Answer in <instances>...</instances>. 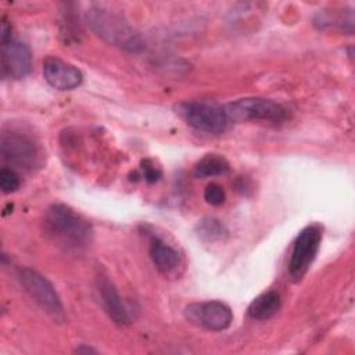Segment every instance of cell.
Returning <instances> with one entry per match:
<instances>
[{
	"instance_id": "ba28073f",
	"label": "cell",
	"mask_w": 355,
	"mask_h": 355,
	"mask_svg": "<svg viewBox=\"0 0 355 355\" xmlns=\"http://www.w3.org/2000/svg\"><path fill=\"white\" fill-rule=\"evenodd\" d=\"M186 319L202 329L212 331L226 330L233 322V312L222 301L193 302L184 308Z\"/></svg>"
},
{
	"instance_id": "6da1fadb",
	"label": "cell",
	"mask_w": 355,
	"mask_h": 355,
	"mask_svg": "<svg viewBox=\"0 0 355 355\" xmlns=\"http://www.w3.org/2000/svg\"><path fill=\"white\" fill-rule=\"evenodd\" d=\"M43 229L46 236L67 252H82L93 240L89 220L65 204H53L46 209Z\"/></svg>"
},
{
	"instance_id": "7c38bea8",
	"label": "cell",
	"mask_w": 355,
	"mask_h": 355,
	"mask_svg": "<svg viewBox=\"0 0 355 355\" xmlns=\"http://www.w3.org/2000/svg\"><path fill=\"white\" fill-rule=\"evenodd\" d=\"M97 290L100 294L101 305L110 319L118 326L130 324V315L114 284L108 279L100 277L97 283Z\"/></svg>"
},
{
	"instance_id": "277c9868",
	"label": "cell",
	"mask_w": 355,
	"mask_h": 355,
	"mask_svg": "<svg viewBox=\"0 0 355 355\" xmlns=\"http://www.w3.org/2000/svg\"><path fill=\"white\" fill-rule=\"evenodd\" d=\"M17 277L29 294V297L57 323L65 320V312L60 295L57 294L54 286L37 270L22 266L17 270Z\"/></svg>"
},
{
	"instance_id": "4fadbf2b",
	"label": "cell",
	"mask_w": 355,
	"mask_h": 355,
	"mask_svg": "<svg viewBox=\"0 0 355 355\" xmlns=\"http://www.w3.org/2000/svg\"><path fill=\"white\" fill-rule=\"evenodd\" d=\"M280 295L270 290L255 297L248 305L247 313L254 320H268L273 318L280 309Z\"/></svg>"
},
{
	"instance_id": "8992f818",
	"label": "cell",
	"mask_w": 355,
	"mask_h": 355,
	"mask_svg": "<svg viewBox=\"0 0 355 355\" xmlns=\"http://www.w3.org/2000/svg\"><path fill=\"white\" fill-rule=\"evenodd\" d=\"M322 241V229L319 225L304 227L294 240L290 261L288 275L293 282H300L311 268Z\"/></svg>"
},
{
	"instance_id": "2e32d148",
	"label": "cell",
	"mask_w": 355,
	"mask_h": 355,
	"mask_svg": "<svg viewBox=\"0 0 355 355\" xmlns=\"http://www.w3.org/2000/svg\"><path fill=\"white\" fill-rule=\"evenodd\" d=\"M21 182H19V176L17 175V172L11 168H1L0 171V189L4 194H10L14 193L18 187H19Z\"/></svg>"
},
{
	"instance_id": "5b68a950",
	"label": "cell",
	"mask_w": 355,
	"mask_h": 355,
	"mask_svg": "<svg viewBox=\"0 0 355 355\" xmlns=\"http://www.w3.org/2000/svg\"><path fill=\"white\" fill-rule=\"evenodd\" d=\"M175 111L189 126L209 135L223 133L229 123L223 107L214 103L180 101L175 105Z\"/></svg>"
},
{
	"instance_id": "7a4b0ae2",
	"label": "cell",
	"mask_w": 355,
	"mask_h": 355,
	"mask_svg": "<svg viewBox=\"0 0 355 355\" xmlns=\"http://www.w3.org/2000/svg\"><path fill=\"white\" fill-rule=\"evenodd\" d=\"M89 26L105 42L123 50L136 53L143 49L139 33L119 15L103 8H92L86 12Z\"/></svg>"
},
{
	"instance_id": "ffe728a7",
	"label": "cell",
	"mask_w": 355,
	"mask_h": 355,
	"mask_svg": "<svg viewBox=\"0 0 355 355\" xmlns=\"http://www.w3.org/2000/svg\"><path fill=\"white\" fill-rule=\"evenodd\" d=\"M76 352H79V354H80V352H96V349H93V348H87V347H86V348H83V347H82V348H78V349H76Z\"/></svg>"
},
{
	"instance_id": "e0dca14e",
	"label": "cell",
	"mask_w": 355,
	"mask_h": 355,
	"mask_svg": "<svg viewBox=\"0 0 355 355\" xmlns=\"http://www.w3.org/2000/svg\"><path fill=\"white\" fill-rule=\"evenodd\" d=\"M204 200L211 204V205H222L226 200V194H225V190L222 186L216 184V183H211L205 187L204 190Z\"/></svg>"
},
{
	"instance_id": "30bf717a",
	"label": "cell",
	"mask_w": 355,
	"mask_h": 355,
	"mask_svg": "<svg viewBox=\"0 0 355 355\" xmlns=\"http://www.w3.org/2000/svg\"><path fill=\"white\" fill-rule=\"evenodd\" d=\"M43 78L57 90H72L82 83L83 75L75 65L57 57H47L43 62Z\"/></svg>"
},
{
	"instance_id": "52a82bcc",
	"label": "cell",
	"mask_w": 355,
	"mask_h": 355,
	"mask_svg": "<svg viewBox=\"0 0 355 355\" xmlns=\"http://www.w3.org/2000/svg\"><path fill=\"white\" fill-rule=\"evenodd\" d=\"M0 154L3 161L24 169H32L40 159V153L33 139L17 130H4L1 133Z\"/></svg>"
},
{
	"instance_id": "ac0fdd59",
	"label": "cell",
	"mask_w": 355,
	"mask_h": 355,
	"mask_svg": "<svg viewBox=\"0 0 355 355\" xmlns=\"http://www.w3.org/2000/svg\"><path fill=\"white\" fill-rule=\"evenodd\" d=\"M141 171H143L144 179L148 183H154V182L159 180V178H161V171L157 166H154L148 159L141 162Z\"/></svg>"
},
{
	"instance_id": "5bb4252c",
	"label": "cell",
	"mask_w": 355,
	"mask_h": 355,
	"mask_svg": "<svg viewBox=\"0 0 355 355\" xmlns=\"http://www.w3.org/2000/svg\"><path fill=\"white\" fill-rule=\"evenodd\" d=\"M229 169L230 165L225 157L219 154H207L197 162L194 168V175L198 178H211L225 175L229 172Z\"/></svg>"
},
{
	"instance_id": "9a60e30c",
	"label": "cell",
	"mask_w": 355,
	"mask_h": 355,
	"mask_svg": "<svg viewBox=\"0 0 355 355\" xmlns=\"http://www.w3.org/2000/svg\"><path fill=\"white\" fill-rule=\"evenodd\" d=\"M226 233L223 223L215 218H204L197 225V234L204 241L222 240Z\"/></svg>"
},
{
	"instance_id": "d6986e66",
	"label": "cell",
	"mask_w": 355,
	"mask_h": 355,
	"mask_svg": "<svg viewBox=\"0 0 355 355\" xmlns=\"http://www.w3.org/2000/svg\"><path fill=\"white\" fill-rule=\"evenodd\" d=\"M11 25L8 24V21L3 17L1 18V44L11 42Z\"/></svg>"
},
{
	"instance_id": "8fae6325",
	"label": "cell",
	"mask_w": 355,
	"mask_h": 355,
	"mask_svg": "<svg viewBox=\"0 0 355 355\" xmlns=\"http://www.w3.org/2000/svg\"><path fill=\"white\" fill-rule=\"evenodd\" d=\"M148 252L154 266L161 275L166 277L178 275L179 268H182V255L178 248L161 237H153Z\"/></svg>"
},
{
	"instance_id": "3957f363",
	"label": "cell",
	"mask_w": 355,
	"mask_h": 355,
	"mask_svg": "<svg viewBox=\"0 0 355 355\" xmlns=\"http://www.w3.org/2000/svg\"><path fill=\"white\" fill-rule=\"evenodd\" d=\"M229 122H268L280 125L288 118L287 110L270 100L263 97H244L223 107Z\"/></svg>"
},
{
	"instance_id": "9c48e42d",
	"label": "cell",
	"mask_w": 355,
	"mask_h": 355,
	"mask_svg": "<svg viewBox=\"0 0 355 355\" xmlns=\"http://www.w3.org/2000/svg\"><path fill=\"white\" fill-rule=\"evenodd\" d=\"M1 76L4 79L25 78L32 65V55L29 47L18 40H11L1 44Z\"/></svg>"
}]
</instances>
